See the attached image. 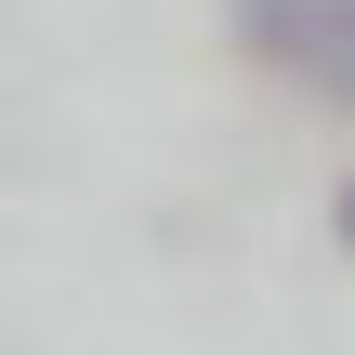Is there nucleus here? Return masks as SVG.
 I'll return each instance as SVG.
<instances>
[{
	"label": "nucleus",
	"mask_w": 355,
	"mask_h": 355,
	"mask_svg": "<svg viewBox=\"0 0 355 355\" xmlns=\"http://www.w3.org/2000/svg\"><path fill=\"white\" fill-rule=\"evenodd\" d=\"M237 40H250L277 79L355 105V0H237Z\"/></svg>",
	"instance_id": "1"
},
{
	"label": "nucleus",
	"mask_w": 355,
	"mask_h": 355,
	"mask_svg": "<svg viewBox=\"0 0 355 355\" xmlns=\"http://www.w3.org/2000/svg\"><path fill=\"white\" fill-rule=\"evenodd\" d=\"M343 250H355V184H343Z\"/></svg>",
	"instance_id": "2"
}]
</instances>
